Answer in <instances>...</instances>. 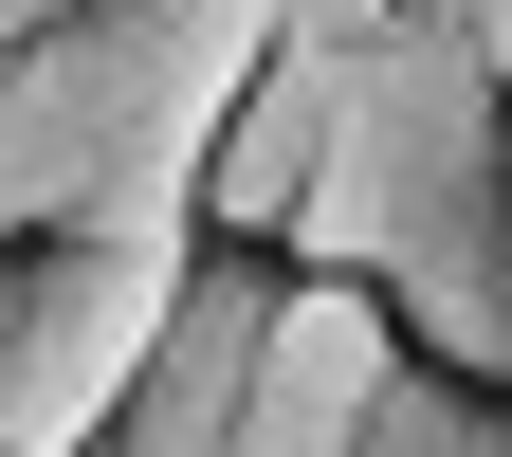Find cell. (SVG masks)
<instances>
[{"label":"cell","mask_w":512,"mask_h":457,"mask_svg":"<svg viewBox=\"0 0 512 457\" xmlns=\"http://www.w3.org/2000/svg\"><path fill=\"white\" fill-rule=\"evenodd\" d=\"M403 311H384L366 275H275V311H256V366H238V457H366L384 384H403Z\"/></svg>","instance_id":"obj_4"},{"label":"cell","mask_w":512,"mask_h":457,"mask_svg":"<svg viewBox=\"0 0 512 457\" xmlns=\"http://www.w3.org/2000/svg\"><path fill=\"white\" fill-rule=\"evenodd\" d=\"M330 74H348V55L311 19H275V55H256L238 110H220V165H202V256H275L293 238L311 165H330Z\"/></svg>","instance_id":"obj_5"},{"label":"cell","mask_w":512,"mask_h":457,"mask_svg":"<svg viewBox=\"0 0 512 457\" xmlns=\"http://www.w3.org/2000/svg\"><path fill=\"white\" fill-rule=\"evenodd\" d=\"M330 165L275 238V275H366L403 311L421 366L494 384L512 348V74L476 19H403V37H330Z\"/></svg>","instance_id":"obj_1"},{"label":"cell","mask_w":512,"mask_h":457,"mask_svg":"<svg viewBox=\"0 0 512 457\" xmlns=\"http://www.w3.org/2000/svg\"><path fill=\"white\" fill-rule=\"evenodd\" d=\"M476 55H494V74H512V0H476Z\"/></svg>","instance_id":"obj_8"},{"label":"cell","mask_w":512,"mask_h":457,"mask_svg":"<svg viewBox=\"0 0 512 457\" xmlns=\"http://www.w3.org/2000/svg\"><path fill=\"white\" fill-rule=\"evenodd\" d=\"M275 19L293 0H74L0 55L37 110V165H55V238L202 256V165H220V110L275 55Z\"/></svg>","instance_id":"obj_2"},{"label":"cell","mask_w":512,"mask_h":457,"mask_svg":"<svg viewBox=\"0 0 512 457\" xmlns=\"http://www.w3.org/2000/svg\"><path fill=\"white\" fill-rule=\"evenodd\" d=\"M494 384H512V348H494Z\"/></svg>","instance_id":"obj_9"},{"label":"cell","mask_w":512,"mask_h":457,"mask_svg":"<svg viewBox=\"0 0 512 457\" xmlns=\"http://www.w3.org/2000/svg\"><path fill=\"white\" fill-rule=\"evenodd\" d=\"M202 256H110V238H0V457H92L147 384L165 311Z\"/></svg>","instance_id":"obj_3"},{"label":"cell","mask_w":512,"mask_h":457,"mask_svg":"<svg viewBox=\"0 0 512 457\" xmlns=\"http://www.w3.org/2000/svg\"><path fill=\"white\" fill-rule=\"evenodd\" d=\"M366 457H512V384H458V366H403L384 384Z\"/></svg>","instance_id":"obj_6"},{"label":"cell","mask_w":512,"mask_h":457,"mask_svg":"<svg viewBox=\"0 0 512 457\" xmlns=\"http://www.w3.org/2000/svg\"><path fill=\"white\" fill-rule=\"evenodd\" d=\"M311 37H403V19H476V0H293Z\"/></svg>","instance_id":"obj_7"}]
</instances>
